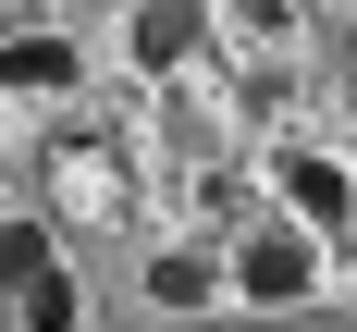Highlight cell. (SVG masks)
Listing matches in <instances>:
<instances>
[{
	"label": "cell",
	"mask_w": 357,
	"mask_h": 332,
	"mask_svg": "<svg viewBox=\"0 0 357 332\" xmlns=\"http://www.w3.org/2000/svg\"><path fill=\"white\" fill-rule=\"evenodd\" d=\"M345 86H357V49H345Z\"/></svg>",
	"instance_id": "cell-9"
},
{
	"label": "cell",
	"mask_w": 357,
	"mask_h": 332,
	"mask_svg": "<svg viewBox=\"0 0 357 332\" xmlns=\"http://www.w3.org/2000/svg\"><path fill=\"white\" fill-rule=\"evenodd\" d=\"M50 271H62V258H50V234H37V221H0V295H37Z\"/></svg>",
	"instance_id": "cell-5"
},
{
	"label": "cell",
	"mask_w": 357,
	"mask_h": 332,
	"mask_svg": "<svg viewBox=\"0 0 357 332\" xmlns=\"http://www.w3.org/2000/svg\"><path fill=\"white\" fill-rule=\"evenodd\" d=\"M25 332H86V308H74V283H62V271L25 295Z\"/></svg>",
	"instance_id": "cell-7"
},
{
	"label": "cell",
	"mask_w": 357,
	"mask_h": 332,
	"mask_svg": "<svg viewBox=\"0 0 357 332\" xmlns=\"http://www.w3.org/2000/svg\"><path fill=\"white\" fill-rule=\"evenodd\" d=\"M0 86H74V37H0Z\"/></svg>",
	"instance_id": "cell-4"
},
{
	"label": "cell",
	"mask_w": 357,
	"mask_h": 332,
	"mask_svg": "<svg viewBox=\"0 0 357 332\" xmlns=\"http://www.w3.org/2000/svg\"><path fill=\"white\" fill-rule=\"evenodd\" d=\"M247 13H259V25H271V37H284V25H296V0H247Z\"/></svg>",
	"instance_id": "cell-8"
},
{
	"label": "cell",
	"mask_w": 357,
	"mask_h": 332,
	"mask_svg": "<svg viewBox=\"0 0 357 332\" xmlns=\"http://www.w3.org/2000/svg\"><path fill=\"white\" fill-rule=\"evenodd\" d=\"M234 283H247L259 308H296V295L321 283V246H308V221H271V234H247V246H234Z\"/></svg>",
	"instance_id": "cell-1"
},
{
	"label": "cell",
	"mask_w": 357,
	"mask_h": 332,
	"mask_svg": "<svg viewBox=\"0 0 357 332\" xmlns=\"http://www.w3.org/2000/svg\"><path fill=\"white\" fill-rule=\"evenodd\" d=\"M197 37H210V0H136V62L148 74H173Z\"/></svg>",
	"instance_id": "cell-3"
},
{
	"label": "cell",
	"mask_w": 357,
	"mask_h": 332,
	"mask_svg": "<svg viewBox=\"0 0 357 332\" xmlns=\"http://www.w3.org/2000/svg\"><path fill=\"white\" fill-rule=\"evenodd\" d=\"M271 184H284V210L308 221V234H357V184L333 173L321 148H284V160H271Z\"/></svg>",
	"instance_id": "cell-2"
},
{
	"label": "cell",
	"mask_w": 357,
	"mask_h": 332,
	"mask_svg": "<svg viewBox=\"0 0 357 332\" xmlns=\"http://www.w3.org/2000/svg\"><path fill=\"white\" fill-rule=\"evenodd\" d=\"M210 283H222V271L197 246H160V258H148V295H160V308H210Z\"/></svg>",
	"instance_id": "cell-6"
}]
</instances>
